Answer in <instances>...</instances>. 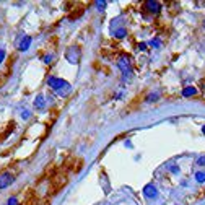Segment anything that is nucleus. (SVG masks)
Segmentation results:
<instances>
[{
    "instance_id": "nucleus-17",
    "label": "nucleus",
    "mask_w": 205,
    "mask_h": 205,
    "mask_svg": "<svg viewBox=\"0 0 205 205\" xmlns=\"http://www.w3.org/2000/svg\"><path fill=\"white\" fill-rule=\"evenodd\" d=\"M202 132H203V133H205V125H203V127H202Z\"/></svg>"
},
{
    "instance_id": "nucleus-5",
    "label": "nucleus",
    "mask_w": 205,
    "mask_h": 205,
    "mask_svg": "<svg viewBox=\"0 0 205 205\" xmlns=\"http://www.w3.org/2000/svg\"><path fill=\"white\" fill-rule=\"evenodd\" d=\"M143 194H145L147 197H150V199H153V197H156V195H158L156 187H155L153 184H147V186L143 187Z\"/></svg>"
},
{
    "instance_id": "nucleus-15",
    "label": "nucleus",
    "mask_w": 205,
    "mask_h": 205,
    "mask_svg": "<svg viewBox=\"0 0 205 205\" xmlns=\"http://www.w3.org/2000/svg\"><path fill=\"white\" fill-rule=\"evenodd\" d=\"M150 44H151V46H155V47H158V46H160V41L155 39V41H151V42H150Z\"/></svg>"
},
{
    "instance_id": "nucleus-9",
    "label": "nucleus",
    "mask_w": 205,
    "mask_h": 205,
    "mask_svg": "<svg viewBox=\"0 0 205 205\" xmlns=\"http://www.w3.org/2000/svg\"><path fill=\"white\" fill-rule=\"evenodd\" d=\"M195 93H197V90L194 86H187V88L182 90V96H194Z\"/></svg>"
},
{
    "instance_id": "nucleus-3",
    "label": "nucleus",
    "mask_w": 205,
    "mask_h": 205,
    "mask_svg": "<svg viewBox=\"0 0 205 205\" xmlns=\"http://www.w3.org/2000/svg\"><path fill=\"white\" fill-rule=\"evenodd\" d=\"M67 59H68V62H72V63L78 62V59H80V51H78V47H70L68 51H67Z\"/></svg>"
},
{
    "instance_id": "nucleus-7",
    "label": "nucleus",
    "mask_w": 205,
    "mask_h": 205,
    "mask_svg": "<svg viewBox=\"0 0 205 205\" xmlns=\"http://www.w3.org/2000/svg\"><path fill=\"white\" fill-rule=\"evenodd\" d=\"M147 8H148V12H151V13H158L160 12V3L158 2H153V0H148V2H147Z\"/></svg>"
},
{
    "instance_id": "nucleus-4",
    "label": "nucleus",
    "mask_w": 205,
    "mask_h": 205,
    "mask_svg": "<svg viewBox=\"0 0 205 205\" xmlns=\"http://www.w3.org/2000/svg\"><path fill=\"white\" fill-rule=\"evenodd\" d=\"M119 68L124 72L125 77H129L132 73V70H130V63H129V59H125V57H121L119 59Z\"/></svg>"
},
{
    "instance_id": "nucleus-16",
    "label": "nucleus",
    "mask_w": 205,
    "mask_h": 205,
    "mask_svg": "<svg viewBox=\"0 0 205 205\" xmlns=\"http://www.w3.org/2000/svg\"><path fill=\"white\" fill-rule=\"evenodd\" d=\"M138 49H142V51H145V49H147V44H143V42H142V44L138 46Z\"/></svg>"
},
{
    "instance_id": "nucleus-11",
    "label": "nucleus",
    "mask_w": 205,
    "mask_h": 205,
    "mask_svg": "<svg viewBox=\"0 0 205 205\" xmlns=\"http://www.w3.org/2000/svg\"><path fill=\"white\" fill-rule=\"evenodd\" d=\"M195 179H197V182H205V173H197Z\"/></svg>"
},
{
    "instance_id": "nucleus-13",
    "label": "nucleus",
    "mask_w": 205,
    "mask_h": 205,
    "mask_svg": "<svg viewBox=\"0 0 205 205\" xmlns=\"http://www.w3.org/2000/svg\"><path fill=\"white\" fill-rule=\"evenodd\" d=\"M7 205H18V200H16V199H13V197H12V199H8Z\"/></svg>"
},
{
    "instance_id": "nucleus-14",
    "label": "nucleus",
    "mask_w": 205,
    "mask_h": 205,
    "mask_svg": "<svg viewBox=\"0 0 205 205\" xmlns=\"http://www.w3.org/2000/svg\"><path fill=\"white\" fill-rule=\"evenodd\" d=\"M3 59H5V51H2V49H0V63L3 62Z\"/></svg>"
},
{
    "instance_id": "nucleus-10",
    "label": "nucleus",
    "mask_w": 205,
    "mask_h": 205,
    "mask_svg": "<svg viewBox=\"0 0 205 205\" xmlns=\"http://www.w3.org/2000/svg\"><path fill=\"white\" fill-rule=\"evenodd\" d=\"M125 34H127V31L124 30V28H121V30H116V31H114V36H116V38H119V39L124 38Z\"/></svg>"
},
{
    "instance_id": "nucleus-1",
    "label": "nucleus",
    "mask_w": 205,
    "mask_h": 205,
    "mask_svg": "<svg viewBox=\"0 0 205 205\" xmlns=\"http://www.w3.org/2000/svg\"><path fill=\"white\" fill-rule=\"evenodd\" d=\"M49 86H51L52 90H55L60 96H67L70 91H72V86L65 82V80H62V78H55V77H49Z\"/></svg>"
},
{
    "instance_id": "nucleus-12",
    "label": "nucleus",
    "mask_w": 205,
    "mask_h": 205,
    "mask_svg": "<svg viewBox=\"0 0 205 205\" xmlns=\"http://www.w3.org/2000/svg\"><path fill=\"white\" fill-rule=\"evenodd\" d=\"M96 7H98V8H100V10H104V7H106V2H104V0H98V2H96Z\"/></svg>"
},
{
    "instance_id": "nucleus-8",
    "label": "nucleus",
    "mask_w": 205,
    "mask_h": 205,
    "mask_svg": "<svg viewBox=\"0 0 205 205\" xmlns=\"http://www.w3.org/2000/svg\"><path fill=\"white\" fill-rule=\"evenodd\" d=\"M44 106H46L44 96H41V95H39V96L36 98V100H34V108H36V109H42Z\"/></svg>"
},
{
    "instance_id": "nucleus-2",
    "label": "nucleus",
    "mask_w": 205,
    "mask_h": 205,
    "mask_svg": "<svg viewBox=\"0 0 205 205\" xmlns=\"http://www.w3.org/2000/svg\"><path fill=\"white\" fill-rule=\"evenodd\" d=\"M12 182H13V176H12L10 173H3V174H0V190L5 189V187H8Z\"/></svg>"
},
{
    "instance_id": "nucleus-6",
    "label": "nucleus",
    "mask_w": 205,
    "mask_h": 205,
    "mask_svg": "<svg viewBox=\"0 0 205 205\" xmlns=\"http://www.w3.org/2000/svg\"><path fill=\"white\" fill-rule=\"evenodd\" d=\"M30 46H31V38H30V36H25L23 39L20 41L18 49H20V51H28V49H30Z\"/></svg>"
}]
</instances>
